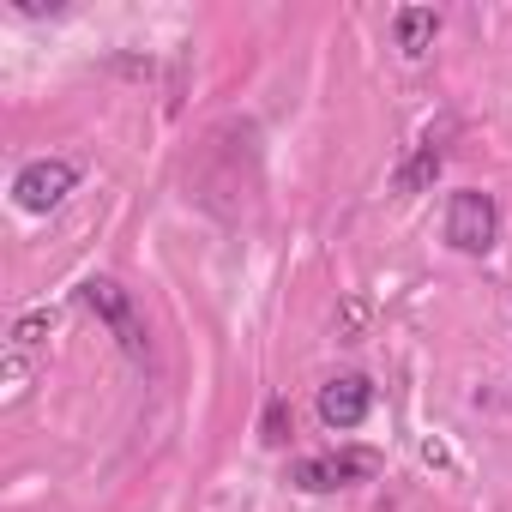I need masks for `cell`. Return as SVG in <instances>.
Returning a JSON list of instances; mask_svg holds the SVG:
<instances>
[{"label":"cell","instance_id":"4","mask_svg":"<svg viewBox=\"0 0 512 512\" xmlns=\"http://www.w3.org/2000/svg\"><path fill=\"white\" fill-rule=\"evenodd\" d=\"M374 470H380V452L350 446V452H314V458H296L290 482L308 488V494H332V488H350V482H362V476H374Z\"/></svg>","mask_w":512,"mask_h":512},{"label":"cell","instance_id":"8","mask_svg":"<svg viewBox=\"0 0 512 512\" xmlns=\"http://www.w3.org/2000/svg\"><path fill=\"white\" fill-rule=\"evenodd\" d=\"M49 332H55V308H31V314L13 320V350H31V344H43Z\"/></svg>","mask_w":512,"mask_h":512},{"label":"cell","instance_id":"6","mask_svg":"<svg viewBox=\"0 0 512 512\" xmlns=\"http://www.w3.org/2000/svg\"><path fill=\"white\" fill-rule=\"evenodd\" d=\"M392 37H398L404 61H422L434 49V37H440V13L434 7H398L392 13Z\"/></svg>","mask_w":512,"mask_h":512},{"label":"cell","instance_id":"3","mask_svg":"<svg viewBox=\"0 0 512 512\" xmlns=\"http://www.w3.org/2000/svg\"><path fill=\"white\" fill-rule=\"evenodd\" d=\"M73 187H79V163H67V157H37V163H25V169L13 175V205L31 211V217H43V211H55Z\"/></svg>","mask_w":512,"mask_h":512},{"label":"cell","instance_id":"7","mask_svg":"<svg viewBox=\"0 0 512 512\" xmlns=\"http://www.w3.org/2000/svg\"><path fill=\"white\" fill-rule=\"evenodd\" d=\"M440 163H446V151H440V139L428 133V139H422V145L410 151V163H404V169L392 175V187H398V193H422V187H434Z\"/></svg>","mask_w":512,"mask_h":512},{"label":"cell","instance_id":"5","mask_svg":"<svg viewBox=\"0 0 512 512\" xmlns=\"http://www.w3.org/2000/svg\"><path fill=\"white\" fill-rule=\"evenodd\" d=\"M368 410H374V380H368V374H338V380L320 386V422H326L332 434L362 428Z\"/></svg>","mask_w":512,"mask_h":512},{"label":"cell","instance_id":"2","mask_svg":"<svg viewBox=\"0 0 512 512\" xmlns=\"http://www.w3.org/2000/svg\"><path fill=\"white\" fill-rule=\"evenodd\" d=\"M446 241H452L458 253H470V260H482V253L500 241V205H494V193L458 187V193L446 199Z\"/></svg>","mask_w":512,"mask_h":512},{"label":"cell","instance_id":"9","mask_svg":"<svg viewBox=\"0 0 512 512\" xmlns=\"http://www.w3.org/2000/svg\"><path fill=\"white\" fill-rule=\"evenodd\" d=\"M260 428H266V440H272V446H284V440H290V428H296V422H290V404H284V398H272V404H266V416H260Z\"/></svg>","mask_w":512,"mask_h":512},{"label":"cell","instance_id":"1","mask_svg":"<svg viewBox=\"0 0 512 512\" xmlns=\"http://www.w3.org/2000/svg\"><path fill=\"white\" fill-rule=\"evenodd\" d=\"M79 302L115 332V344L133 356V362H151V338H145V320H139V308H133V296L115 284V278H85L79 284Z\"/></svg>","mask_w":512,"mask_h":512}]
</instances>
